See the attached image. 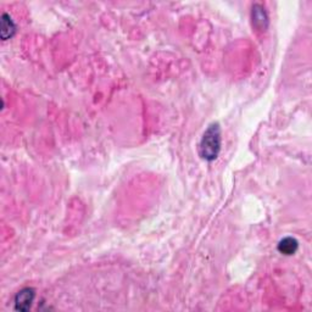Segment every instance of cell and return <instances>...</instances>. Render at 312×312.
Listing matches in <instances>:
<instances>
[{
	"mask_svg": "<svg viewBox=\"0 0 312 312\" xmlns=\"http://www.w3.org/2000/svg\"><path fill=\"white\" fill-rule=\"evenodd\" d=\"M35 298V291L33 288H24L15 296V310L28 311L32 306Z\"/></svg>",
	"mask_w": 312,
	"mask_h": 312,
	"instance_id": "obj_2",
	"label": "cell"
},
{
	"mask_svg": "<svg viewBox=\"0 0 312 312\" xmlns=\"http://www.w3.org/2000/svg\"><path fill=\"white\" fill-rule=\"evenodd\" d=\"M252 20H254V24L256 27H260L261 30H262V28H266L265 26H263V22L267 25V15H266V12L263 11L262 6H260V5L256 4L254 7H252Z\"/></svg>",
	"mask_w": 312,
	"mask_h": 312,
	"instance_id": "obj_5",
	"label": "cell"
},
{
	"mask_svg": "<svg viewBox=\"0 0 312 312\" xmlns=\"http://www.w3.org/2000/svg\"><path fill=\"white\" fill-rule=\"evenodd\" d=\"M299 248L298 240L291 237H286L282 239L278 244V251L283 255H294Z\"/></svg>",
	"mask_w": 312,
	"mask_h": 312,
	"instance_id": "obj_4",
	"label": "cell"
},
{
	"mask_svg": "<svg viewBox=\"0 0 312 312\" xmlns=\"http://www.w3.org/2000/svg\"><path fill=\"white\" fill-rule=\"evenodd\" d=\"M15 32H16V26L14 21L6 12H4L1 16V39L7 40L15 34Z\"/></svg>",
	"mask_w": 312,
	"mask_h": 312,
	"instance_id": "obj_3",
	"label": "cell"
},
{
	"mask_svg": "<svg viewBox=\"0 0 312 312\" xmlns=\"http://www.w3.org/2000/svg\"><path fill=\"white\" fill-rule=\"evenodd\" d=\"M221 152V127L212 124L208 127L199 144V155L206 161L216 160Z\"/></svg>",
	"mask_w": 312,
	"mask_h": 312,
	"instance_id": "obj_1",
	"label": "cell"
}]
</instances>
